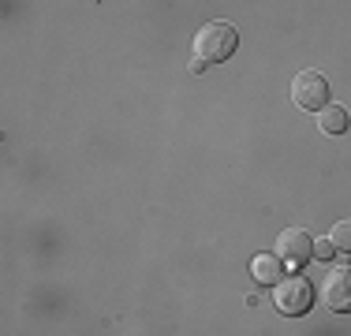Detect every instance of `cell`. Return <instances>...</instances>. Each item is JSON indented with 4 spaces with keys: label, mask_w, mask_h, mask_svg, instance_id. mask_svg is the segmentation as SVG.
Wrapping results in <instances>:
<instances>
[{
    "label": "cell",
    "mask_w": 351,
    "mask_h": 336,
    "mask_svg": "<svg viewBox=\"0 0 351 336\" xmlns=\"http://www.w3.org/2000/svg\"><path fill=\"white\" fill-rule=\"evenodd\" d=\"M236 45H239V34L232 23H206L202 30L195 34V56H202L206 64H221V60H228L232 53H236Z\"/></svg>",
    "instance_id": "1"
},
{
    "label": "cell",
    "mask_w": 351,
    "mask_h": 336,
    "mask_svg": "<svg viewBox=\"0 0 351 336\" xmlns=\"http://www.w3.org/2000/svg\"><path fill=\"white\" fill-rule=\"evenodd\" d=\"M273 302H277L280 314H288V317H303L306 310H311V302H314L311 280H306V276H299V273L280 276V280L273 284Z\"/></svg>",
    "instance_id": "2"
},
{
    "label": "cell",
    "mask_w": 351,
    "mask_h": 336,
    "mask_svg": "<svg viewBox=\"0 0 351 336\" xmlns=\"http://www.w3.org/2000/svg\"><path fill=\"white\" fill-rule=\"evenodd\" d=\"M291 105L303 108V112H322L329 105V82H325V75L314 71V67L299 71L291 79Z\"/></svg>",
    "instance_id": "3"
},
{
    "label": "cell",
    "mask_w": 351,
    "mask_h": 336,
    "mask_svg": "<svg viewBox=\"0 0 351 336\" xmlns=\"http://www.w3.org/2000/svg\"><path fill=\"white\" fill-rule=\"evenodd\" d=\"M277 258H280L284 265H291V269L306 265V262L314 258V239H311L303 228L280 232V239H277Z\"/></svg>",
    "instance_id": "4"
},
{
    "label": "cell",
    "mask_w": 351,
    "mask_h": 336,
    "mask_svg": "<svg viewBox=\"0 0 351 336\" xmlns=\"http://www.w3.org/2000/svg\"><path fill=\"white\" fill-rule=\"evenodd\" d=\"M322 302L332 314H351V269H332L322 284Z\"/></svg>",
    "instance_id": "5"
},
{
    "label": "cell",
    "mask_w": 351,
    "mask_h": 336,
    "mask_svg": "<svg viewBox=\"0 0 351 336\" xmlns=\"http://www.w3.org/2000/svg\"><path fill=\"white\" fill-rule=\"evenodd\" d=\"M348 108L344 105H325L322 112H317V128H322L325 134H344L348 131Z\"/></svg>",
    "instance_id": "6"
},
{
    "label": "cell",
    "mask_w": 351,
    "mask_h": 336,
    "mask_svg": "<svg viewBox=\"0 0 351 336\" xmlns=\"http://www.w3.org/2000/svg\"><path fill=\"white\" fill-rule=\"evenodd\" d=\"M280 258L277 254H258L254 262H250V273H254V280H262V284H277L280 280Z\"/></svg>",
    "instance_id": "7"
},
{
    "label": "cell",
    "mask_w": 351,
    "mask_h": 336,
    "mask_svg": "<svg viewBox=\"0 0 351 336\" xmlns=\"http://www.w3.org/2000/svg\"><path fill=\"white\" fill-rule=\"evenodd\" d=\"M332 247H337V254H351V221H340L337 228L329 232Z\"/></svg>",
    "instance_id": "8"
},
{
    "label": "cell",
    "mask_w": 351,
    "mask_h": 336,
    "mask_svg": "<svg viewBox=\"0 0 351 336\" xmlns=\"http://www.w3.org/2000/svg\"><path fill=\"white\" fill-rule=\"evenodd\" d=\"M329 254H337L332 239H314V258H329Z\"/></svg>",
    "instance_id": "9"
}]
</instances>
